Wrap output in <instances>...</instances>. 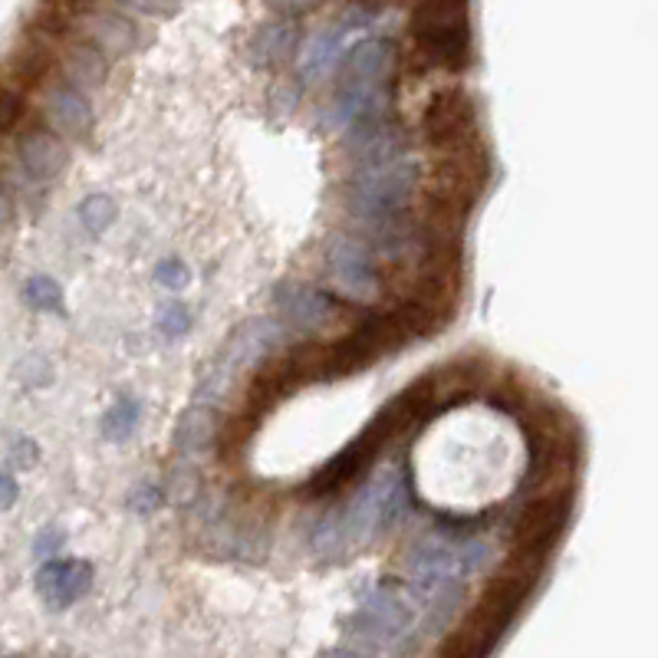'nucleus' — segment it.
Returning a JSON list of instances; mask_svg holds the SVG:
<instances>
[{"instance_id": "nucleus-1", "label": "nucleus", "mask_w": 658, "mask_h": 658, "mask_svg": "<svg viewBox=\"0 0 658 658\" xmlns=\"http://www.w3.org/2000/svg\"><path fill=\"white\" fill-rule=\"evenodd\" d=\"M356 165L349 175V208L369 224H396L419 192V162L409 136L396 122H373L349 139Z\"/></svg>"}, {"instance_id": "nucleus-2", "label": "nucleus", "mask_w": 658, "mask_h": 658, "mask_svg": "<svg viewBox=\"0 0 658 658\" xmlns=\"http://www.w3.org/2000/svg\"><path fill=\"white\" fill-rule=\"evenodd\" d=\"M435 310L422 300L406 303L399 310L379 313L363 320L349 336H343L336 346L323 349V379L333 376H349V373H363L366 366L386 359L389 353L409 346L416 336L429 333Z\"/></svg>"}, {"instance_id": "nucleus-3", "label": "nucleus", "mask_w": 658, "mask_h": 658, "mask_svg": "<svg viewBox=\"0 0 658 658\" xmlns=\"http://www.w3.org/2000/svg\"><path fill=\"white\" fill-rule=\"evenodd\" d=\"M349 629L376 652H409L429 633V606L409 583H379L359 600Z\"/></svg>"}, {"instance_id": "nucleus-4", "label": "nucleus", "mask_w": 658, "mask_h": 658, "mask_svg": "<svg viewBox=\"0 0 658 658\" xmlns=\"http://www.w3.org/2000/svg\"><path fill=\"white\" fill-rule=\"evenodd\" d=\"M406 510H409L406 467L389 464V467L376 471L346 507L330 510V517L346 543V553H353V550L373 543L376 537H382Z\"/></svg>"}, {"instance_id": "nucleus-5", "label": "nucleus", "mask_w": 658, "mask_h": 658, "mask_svg": "<svg viewBox=\"0 0 658 658\" xmlns=\"http://www.w3.org/2000/svg\"><path fill=\"white\" fill-rule=\"evenodd\" d=\"M530 590H533V570H510V573L497 576L487 586L484 600L474 606V613L464 619L457 636L451 639L444 658L490 656V649L500 643V636L507 633V626L514 623V616L527 603Z\"/></svg>"}, {"instance_id": "nucleus-6", "label": "nucleus", "mask_w": 658, "mask_h": 658, "mask_svg": "<svg viewBox=\"0 0 658 658\" xmlns=\"http://www.w3.org/2000/svg\"><path fill=\"white\" fill-rule=\"evenodd\" d=\"M412 33L419 53L432 66H464L471 53V26L467 7L454 3H425L412 13Z\"/></svg>"}, {"instance_id": "nucleus-7", "label": "nucleus", "mask_w": 658, "mask_h": 658, "mask_svg": "<svg viewBox=\"0 0 658 658\" xmlns=\"http://www.w3.org/2000/svg\"><path fill=\"white\" fill-rule=\"evenodd\" d=\"M280 339H283V326H280L277 320H257V323H247V326H244L230 343H227V349H224L220 363L215 366L212 379L198 389L202 402H205L208 396H220V392L230 386V379H234L244 366L260 363V359L273 349V343H280Z\"/></svg>"}, {"instance_id": "nucleus-8", "label": "nucleus", "mask_w": 658, "mask_h": 658, "mask_svg": "<svg viewBox=\"0 0 658 658\" xmlns=\"http://www.w3.org/2000/svg\"><path fill=\"white\" fill-rule=\"evenodd\" d=\"M326 267L333 283L353 296V300H373L379 290V277H376V263L369 247L359 237L349 234H333L326 244Z\"/></svg>"}, {"instance_id": "nucleus-9", "label": "nucleus", "mask_w": 658, "mask_h": 658, "mask_svg": "<svg viewBox=\"0 0 658 658\" xmlns=\"http://www.w3.org/2000/svg\"><path fill=\"white\" fill-rule=\"evenodd\" d=\"M93 583V567L86 560H46L36 573V593L46 606H73Z\"/></svg>"}, {"instance_id": "nucleus-10", "label": "nucleus", "mask_w": 658, "mask_h": 658, "mask_svg": "<svg viewBox=\"0 0 658 658\" xmlns=\"http://www.w3.org/2000/svg\"><path fill=\"white\" fill-rule=\"evenodd\" d=\"M422 126H425V139L432 145H457L474 126V109L461 93L447 89L429 103Z\"/></svg>"}, {"instance_id": "nucleus-11", "label": "nucleus", "mask_w": 658, "mask_h": 658, "mask_svg": "<svg viewBox=\"0 0 658 658\" xmlns=\"http://www.w3.org/2000/svg\"><path fill=\"white\" fill-rule=\"evenodd\" d=\"M567 517H570V497H547L537 507H530L520 520V530H517V543H520L524 557L550 550L553 540L563 533Z\"/></svg>"}, {"instance_id": "nucleus-12", "label": "nucleus", "mask_w": 658, "mask_h": 658, "mask_svg": "<svg viewBox=\"0 0 658 658\" xmlns=\"http://www.w3.org/2000/svg\"><path fill=\"white\" fill-rule=\"evenodd\" d=\"M277 310L296 326V330H316L336 313V300L310 283H290L277 290Z\"/></svg>"}, {"instance_id": "nucleus-13", "label": "nucleus", "mask_w": 658, "mask_h": 658, "mask_svg": "<svg viewBox=\"0 0 658 658\" xmlns=\"http://www.w3.org/2000/svg\"><path fill=\"white\" fill-rule=\"evenodd\" d=\"M396 46L386 36H369L346 53V79L392 86Z\"/></svg>"}, {"instance_id": "nucleus-14", "label": "nucleus", "mask_w": 658, "mask_h": 658, "mask_svg": "<svg viewBox=\"0 0 658 658\" xmlns=\"http://www.w3.org/2000/svg\"><path fill=\"white\" fill-rule=\"evenodd\" d=\"M343 40H346V26H339V23L310 33L303 50H300V76L306 83L326 79L343 60Z\"/></svg>"}, {"instance_id": "nucleus-15", "label": "nucleus", "mask_w": 658, "mask_h": 658, "mask_svg": "<svg viewBox=\"0 0 658 658\" xmlns=\"http://www.w3.org/2000/svg\"><path fill=\"white\" fill-rule=\"evenodd\" d=\"M17 155H20L23 172H26L33 182H53V179L63 172V165H66V149H63V142H60L53 132H46V129L26 132V136L20 139Z\"/></svg>"}, {"instance_id": "nucleus-16", "label": "nucleus", "mask_w": 658, "mask_h": 658, "mask_svg": "<svg viewBox=\"0 0 658 658\" xmlns=\"http://www.w3.org/2000/svg\"><path fill=\"white\" fill-rule=\"evenodd\" d=\"M46 116L53 129L66 136H83L93 126V106L86 93L73 83H60L46 93Z\"/></svg>"}, {"instance_id": "nucleus-17", "label": "nucleus", "mask_w": 658, "mask_h": 658, "mask_svg": "<svg viewBox=\"0 0 658 658\" xmlns=\"http://www.w3.org/2000/svg\"><path fill=\"white\" fill-rule=\"evenodd\" d=\"M215 429H218V422H215V409H212V406L195 402V406H192V409H185V412H182V419H179V429H175V447H179L182 454H198V451H205V447L212 444Z\"/></svg>"}, {"instance_id": "nucleus-18", "label": "nucleus", "mask_w": 658, "mask_h": 658, "mask_svg": "<svg viewBox=\"0 0 658 658\" xmlns=\"http://www.w3.org/2000/svg\"><path fill=\"white\" fill-rule=\"evenodd\" d=\"M293 40H296L293 23H287V20H270V23H263V26L254 33V40H250L254 63H260V66H277L280 60L290 56Z\"/></svg>"}, {"instance_id": "nucleus-19", "label": "nucleus", "mask_w": 658, "mask_h": 658, "mask_svg": "<svg viewBox=\"0 0 658 658\" xmlns=\"http://www.w3.org/2000/svg\"><path fill=\"white\" fill-rule=\"evenodd\" d=\"M89 36H93V46H96L99 53H112V56L129 53L132 43H136L132 23L122 20L119 13H109V10L93 13V20H89Z\"/></svg>"}, {"instance_id": "nucleus-20", "label": "nucleus", "mask_w": 658, "mask_h": 658, "mask_svg": "<svg viewBox=\"0 0 658 658\" xmlns=\"http://www.w3.org/2000/svg\"><path fill=\"white\" fill-rule=\"evenodd\" d=\"M103 73H106V60H103V53L96 46H76L69 53L66 76H69L73 86H79V89H83V83L96 86L103 79Z\"/></svg>"}, {"instance_id": "nucleus-21", "label": "nucleus", "mask_w": 658, "mask_h": 658, "mask_svg": "<svg viewBox=\"0 0 658 658\" xmlns=\"http://www.w3.org/2000/svg\"><path fill=\"white\" fill-rule=\"evenodd\" d=\"M136 422H139V402L126 396V399H119V402L106 412L103 432H106V439L126 441L136 432Z\"/></svg>"}, {"instance_id": "nucleus-22", "label": "nucleus", "mask_w": 658, "mask_h": 658, "mask_svg": "<svg viewBox=\"0 0 658 658\" xmlns=\"http://www.w3.org/2000/svg\"><path fill=\"white\" fill-rule=\"evenodd\" d=\"M79 220L89 234H103L112 220H116V205L112 198L106 195H89L83 205H79Z\"/></svg>"}, {"instance_id": "nucleus-23", "label": "nucleus", "mask_w": 658, "mask_h": 658, "mask_svg": "<svg viewBox=\"0 0 658 658\" xmlns=\"http://www.w3.org/2000/svg\"><path fill=\"white\" fill-rule=\"evenodd\" d=\"M23 300H26L33 310H63V293H60V287H56L50 277H33V280H26Z\"/></svg>"}, {"instance_id": "nucleus-24", "label": "nucleus", "mask_w": 658, "mask_h": 658, "mask_svg": "<svg viewBox=\"0 0 658 658\" xmlns=\"http://www.w3.org/2000/svg\"><path fill=\"white\" fill-rule=\"evenodd\" d=\"M165 494H169L175 504H188V500L198 494V471L192 467V461H182V464L172 467L169 484H165Z\"/></svg>"}, {"instance_id": "nucleus-25", "label": "nucleus", "mask_w": 658, "mask_h": 658, "mask_svg": "<svg viewBox=\"0 0 658 658\" xmlns=\"http://www.w3.org/2000/svg\"><path fill=\"white\" fill-rule=\"evenodd\" d=\"M23 112V93L17 86H0V136L17 126Z\"/></svg>"}, {"instance_id": "nucleus-26", "label": "nucleus", "mask_w": 658, "mask_h": 658, "mask_svg": "<svg viewBox=\"0 0 658 658\" xmlns=\"http://www.w3.org/2000/svg\"><path fill=\"white\" fill-rule=\"evenodd\" d=\"M188 326H192V313H188L182 303H172V306H165V310L159 313V330H162L165 336H185Z\"/></svg>"}, {"instance_id": "nucleus-27", "label": "nucleus", "mask_w": 658, "mask_h": 658, "mask_svg": "<svg viewBox=\"0 0 658 658\" xmlns=\"http://www.w3.org/2000/svg\"><path fill=\"white\" fill-rule=\"evenodd\" d=\"M155 280H159L165 290H182V287L192 280V273H188V267H185L182 260H165V263H159Z\"/></svg>"}, {"instance_id": "nucleus-28", "label": "nucleus", "mask_w": 658, "mask_h": 658, "mask_svg": "<svg viewBox=\"0 0 658 658\" xmlns=\"http://www.w3.org/2000/svg\"><path fill=\"white\" fill-rule=\"evenodd\" d=\"M60 543H63V537L56 530H43L36 537V557H53L60 550Z\"/></svg>"}, {"instance_id": "nucleus-29", "label": "nucleus", "mask_w": 658, "mask_h": 658, "mask_svg": "<svg viewBox=\"0 0 658 658\" xmlns=\"http://www.w3.org/2000/svg\"><path fill=\"white\" fill-rule=\"evenodd\" d=\"M36 461V444L33 441H17L13 444V464L17 467H30Z\"/></svg>"}, {"instance_id": "nucleus-30", "label": "nucleus", "mask_w": 658, "mask_h": 658, "mask_svg": "<svg viewBox=\"0 0 658 658\" xmlns=\"http://www.w3.org/2000/svg\"><path fill=\"white\" fill-rule=\"evenodd\" d=\"M17 481L10 477V474H3L0 471V510H7V507H13V500H17Z\"/></svg>"}, {"instance_id": "nucleus-31", "label": "nucleus", "mask_w": 658, "mask_h": 658, "mask_svg": "<svg viewBox=\"0 0 658 658\" xmlns=\"http://www.w3.org/2000/svg\"><path fill=\"white\" fill-rule=\"evenodd\" d=\"M320 658H366L363 652H353V649H330V652H323Z\"/></svg>"}, {"instance_id": "nucleus-32", "label": "nucleus", "mask_w": 658, "mask_h": 658, "mask_svg": "<svg viewBox=\"0 0 658 658\" xmlns=\"http://www.w3.org/2000/svg\"><path fill=\"white\" fill-rule=\"evenodd\" d=\"M7 212H10V205H7V198L0 195V227H3V220H7Z\"/></svg>"}]
</instances>
